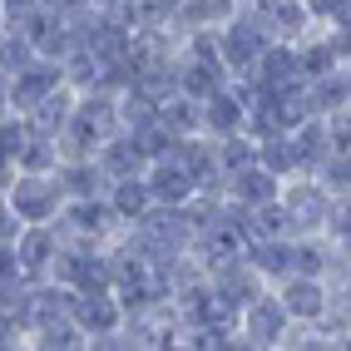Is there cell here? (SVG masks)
Returning <instances> with one entry per match:
<instances>
[{"label": "cell", "mask_w": 351, "mask_h": 351, "mask_svg": "<svg viewBox=\"0 0 351 351\" xmlns=\"http://www.w3.org/2000/svg\"><path fill=\"white\" fill-rule=\"evenodd\" d=\"M257 10L267 15V30L272 40H287V45H302L312 30H317V20L307 10V0H252Z\"/></svg>", "instance_id": "7c38bea8"}, {"label": "cell", "mask_w": 351, "mask_h": 351, "mask_svg": "<svg viewBox=\"0 0 351 351\" xmlns=\"http://www.w3.org/2000/svg\"><path fill=\"white\" fill-rule=\"evenodd\" d=\"M257 163H263V169H272L277 178H292V173H302V163H297V144H292V129L257 138Z\"/></svg>", "instance_id": "7402d4cb"}, {"label": "cell", "mask_w": 351, "mask_h": 351, "mask_svg": "<svg viewBox=\"0 0 351 351\" xmlns=\"http://www.w3.org/2000/svg\"><path fill=\"white\" fill-rule=\"evenodd\" d=\"M277 297H282V307L292 317V326H312L326 317V302H332V287H326V277H312V272H292L277 282Z\"/></svg>", "instance_id": "52a82bcc"}, {"label": "cell", "mask_w": 351, "mask_h": 351, "mask_svg": "<svg viewBox=\"0 0 351 351\" xmlns=\"http://www.w3.org/2000/svg\"><path fill=\"white\" fill-rule=\"evenodd\" d=\"M243 257L267 277V287H277L282 277L297 272V263H292V238H247Z\"/></svg>", "instance_id": "9a60e30c"}, {"label": "cell", "mask_w": 351, "mask_h": 351, "mask_svg": "<svg viewBox=\"0 0 351 351\" xmlns=\"http://www.w3.org/2000/svg\"><path fill=\"white\" fill-rule=\"evenodd\" d=\"M69 317L80 322V332L95 346L99 337H119L124 332V302L114 287H95V292H69Z\"/></svg>", "instance_id": "5b68a950"}, {"label": "cell", "mask_w": 351, "mask_h": 351, "mask_svg": "<svg viewBox=\"0 0 351 351\" xmlns=\"http://www.w3.org/2000/svg\"><path fill=\"white\" fill-rule=\"evenodd\" d=\"M292 144H297V163L302 173H317L326 158H332V134H326V119L322 114H312V119H302L292 129Z\"/></svg>", "instance_id": "e0dca14e"}, {"label": "cell", "mask_w": 351, "mask_h": 351, "mask_svg": "<svg viewBox=\"0 0 351 351\" xmlns=\"http://www.w3.org/2000/svg\"><path fill=\"white\" fill-rule=\"evenodd\" d=\"M277 193H282V178H277L272 169H263V163H247V169H238L228 183H223V198L243 203V208H257V203H272Z\"/></svg>", "instance_id": "5bb4252c"}, {"label": "cell", "mask_w": 351, "mask_h": 351, "mask_svg": "<svg viewBox=\"0 0 351 351\" xmlns=\"http://www.w3.org/2000/svg\"><path fill=\"white\" fill-rule=\"evenodd\" d=\"M20 169H15V158H5V154H0V193H5L10 189V178H15Z\"/></svg>", "instance_id": "f546056e"}, {"label": "cell", "mask_w": 351, "mask_h": 351, "mask_svg": "<svg viewBox=\"0 0 351 351\" xmlns=\"http://www.w3.org/2000/svg\"><path fill=\"white\" fill-rule=\"evenodd\" d=\"M317 178L326 183V193H351V154H332L317 169Z\"/></svg>", "instance_id": "4316f807"}, {"label": "cell", "mask_w": 351, "mask_h": 351, "mask_svg": "<svg viewBox=\"0 0 351 351\" xmlns=\"http://www.w3.org/2000/svg\"><path fill=\"white\" fill-rule=\"evenodd\" d=\"M158 119L169 124L178 138H193V134H203V99H193V95H183V89H178L173 99L158 104Z\"/></svg>", "instance_id": "44dd1931"}, {"label": "cell", "mask_w": 351, "mask_h": 351, "mask_svg": "<svg viewBox=\"0 0 351 351\" xmlns=\"http://www.w3.org/2000/svg\"><path fill=\"white\" fill-rule=\"evenodd\" d=\"M60 163H64V154H60V138H55V134H40V129H30L25 149H20V158H15V169H20V173H55Z\"/></svg>", "instance_id": "ffe728a7"}, {"label": "cell", "mask_w": 351, "mask_h": 351, "mask_svg": "<svg viewBox=\"0 0 351 351\" xmlns=\"http://www.w3.org/2000/svg\"><path fill=\"white\" fill-rule=\"evenodd\" d=\"M99 169L109 173V183L114 178H134V173H144L149 169V154H144V144L129 134V129H119V134H109L104 144H99Z\"/></svg>", "instance_id": "4fadbf2b"}, {"label": "cell", "mask_w": 351, "mask_h": 351, "mask_svg": "<svg viewBox=\"0 0 351 351\" xmlns=\"http://www.w3.org/2000/svg\"><path fill=\"white\" fill-rule=\"evenodd\" d=\"M5 203H10L25 223H55V218L64 213L69 193H64L60 173H15L10 189H5Z\"/></svg>", "instance_id": "7a4b0ae2"}, {"label": "cell", "mask_w": 351, "mask_h": 351, "mask_svg": "<svg viewBox=\"0 0 351 351\" xmlns=\"http://www.w3.org/2000/svg\"><path fill=\"white\" fill-rule=\"evenodd\" d=\"M75 104H80V89L75 84H60L55 95H45L25 119H30V129H40V134H55L60 138V129L69 124V114H75Z\"/></svg>", "instance_id": "ac0fdd59"}, {"label": "cell", "mask_w": 351, "mask_h": 351, "mask_svg": "<svg viewBox=\"0 0 351 351\" xmlns=\"http://www.w3.org/2000/svg\"><path fill=\"white\" fill-rule=\"evenodd\" d=\"M60 84H69V69H64V60H30L20 75H10V109L15 114H30L45 95H55Z\"/></svg>", "instance_id": "8992f818"}, {"label": "cell", "mask_w": 351, "mask_h": 351, "mask_svg": "<svg viewBox=\"0 0 351 351\" xmlns=\"http://www.w3.org/2000/svg\"><path fill=\"white\" fill-rule=\"evenodd\" d=\"M144 178H149L154 203H193V198H198V178H193L189 163H183V154L154 158L149 169H144Z\"/></svg>", "instance_id": "9c48e42d"}, {"label": "cell", "mask_w": 351, "mask_h": 351, "mask_svg": "<svg viewBox=\"0 0 351 351\" xmlns=\"http://www.w3.org/2000/svg\"><path fill=\"white\" fill-rule=\"evenodd\" d=\"M307 10H312L317 25H332L337 15H346V10H351V0H307Z\"/></svg>", "instance_id": "f1b7e54d"}, {"label": "cell", "mask_w": 351, "mask_h": 351, "mask_svg": "<svg viewBox=\"0 0 351 351\" xmlns=\"http://www.w3.org/2000/svg\"><path fill=\"white\" fill-rule=\"evenodd\" d=\"M282 208L292 223V238L302 232H326V213H332V193L317 173H292L282 178Z\"/></svg>", "instance_id": "277c9868"}, {"label": "cell", "mask_w": 351, "mask_h": 351, "mask_svg": "<svg viewBox=\"0 0 351 351\" xmlns=\"http://www.w3.org/2000/svg\"><path fill=\"white\" fill-rule=\"evenodd\" d=\"M178 10H183V0H134L138 30H144V25H158V30H178Z\"/></svg>", "instance_id": "484cf974"}, {"label": "cell", "mask_w": 351, "mask_h": 351, "mask_svg": "<svg viewBox=\"0 0 351 351\" xmlns=\"http://www.w3.org/2000/svg\"><path fill=\"white\" fill-rule=\"evenodd\" d=\"M292 332V317L282 307V297H277V287H263L247 307L238 312V346H282Z\"/></svg>", "instance_id": "3957f363"}, {"label": "cell", "mask_w": 351, "mask_h": 351, "mask_svg": "<svg viewBox=\"0 0 351 351\" xmlns=\"http://www.w3.org/2000/svg\"><path fill=\"white\" fill-rule=\"evenodd\" d=\"M208 277H213L218 297H223V302H232L238 312H243V307H247V302H252L257 292H263V287H267V277L257 272V267L247 263V257H228V263L208 267Z\"/></svg>", "instance_id": "8fae6325"}, {"label": "cell", "mask_w": 351, "mask_h": 351, "mask_svg": "<svg viewBox=\"0 0 351 351\" xmlns=\"http://www.w3.org/2000/svg\"><path fill=\"white\" fill-rule=\"evenodd\" d=\"M238 10H243V0H183L178 30H223Z\"/></svg>", "instance_id": "d6986e66"}, {"label": "cell", "mask_w": 351, "mask_h": 351, "mask_svg": "<svg viewBox=\"0 0 351 351\" xmlns=\"http://www.w3.org/2000/svg\"><path fill=\"white\" fill-rule=\"evenodd\" d=\"M30 60H40V50L30 45L25 30L5 20V30H0V69H5V75H20V69H25Z\"/></svg>", "instance_id": "603a6c76"}, {"label": "cell", "mask_w": 351, "mask_h": 351, "mask_svg": "<svg viewBox=\"0 0 351 351\" xmlns=\"http://www.w3.org/2000/svg\"><path fill=\"white\" fill-rule=\"evenodd\" d=\"M247 163H257V138H252L247 129L218 138V169H223V183L238 173V169H247Z\"/></svg>", "instance_id": "cb8c5ba5"}, {"label": "cell", "mask_w": 351, "mask_h": 351, "mask_svg": "<svg viewBox=\"0 0 351 351\" xmlns=\"http://www.w3.org/2000/svg\"><path fill=\"white\" fill-rule=\"evenodd\" d=\"M218 45H223V60L232 75H247V69L263 60V50L272 45V30H267V15L252 5V0H243V10L228 20V25L218 30Z\"/></svg>", "instance_id": "6da1fadb"}, {"label": "cell", "mask_w": 351, "mask_h": 351, "mask_svg": "<svg viewBox=\"0 0 351 351\" xmlns=\"http://www.w3.org/2000/svg\"><path fill=\"white\" fill-rule=\"evenodd\" d=\"M154 119H158V104H154L149 95H138L134 84H124V89H119V129L138 134V129H149Z\"/></svg>", "instance_id": "d4e9b609"}, {"label": "cell", "mask_w": 351, "mask_h": 351, "mask_svg": "<svg viewBox=\"0 0 351 351\" xmlns=\"http://www.w3.org/2000/svg\"><path fill=\"white\" fill-rule=\"evenodd\" d=\"M15 257H20V277L25 282H50L55 257H60L55 223H25V232L15 238Z\"/></svg>", "instance_id": "ba28073f"}, {"label": "cell", "mask_w": 351, "mask_h": 351, "mask_svg": "<svg viewBox=\"0 0 351 351\" xmlns=\"http://www.w3.org/2000/svg\"><path fill=\"white\" fill-rule=\"evenodd\" d=\"M252 89H287V84H297L302 80V64H297V45H287V40H272L267 50H263V60H257L247 75H243Z\"/></svg>", "instance_id": "30bf717a"}, {"label": "cell", "mask_w": 351, "mask_h": 351, "mask_svg": "<svg viewBox=\"0 0 351 351\" xmlns=\"http://www.w3.org/2000/svg\"><path fill=\"white\" fill-rule=\"evenodd\" d=\"M104 198H109L114 213H119L124 228H134V223L154 208V193H149V178H144V173H134V178H114L109 189H104Z\"/></svg>", "instance_id": "2e32d148"}, {"label": "cell", "mask_w": 351, "mask_h": 351, "mask_svg": "<svg viewBox=\"0 0 351 351\" xmlns=\"http://www.w3.org/2000/svg\"><path fill=\"white\" fill-rule=\"evenodd\" d=\"M326 119V134H332V154H351V104L322 114Z\"/></svg>", "instance_id": "83f0119b"}]
</instances>
